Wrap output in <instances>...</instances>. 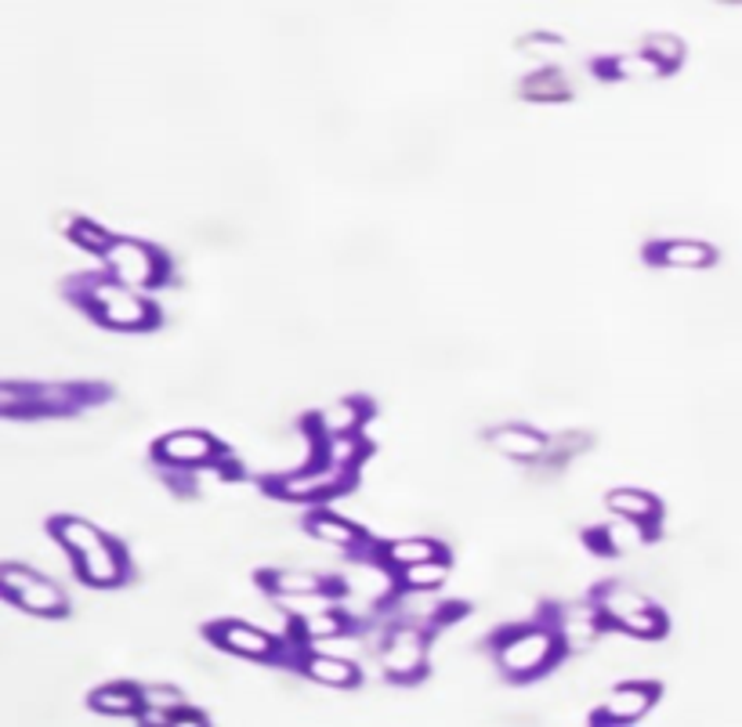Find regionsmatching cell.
Here are the masks:
<instances>
[{
	"label": "cell",
	"instance_id": "31",
	"mask_svg": "<svg viewBox=\"0 0 742 727\" xmlns=\"http://www.w3.org/2000/svg\"><path fill=\"white\" fill-rule=\"evenodd\" d=\"M164 724H207V713L203 710H192V705H175L167 716H164Z\"/></svg>",
	"mask_w": 742,
	"mask_h": 727
},
{
	"label": "cell",
	"instance_id": "28",
	"mask_svg": "<svg viewBox=\"0 0 742 727\" xmlns=\"http://www.w3.org/2000/svg\"><path fill=\"white\" fill-rule=\"evenodd\" d=\"M644 51H649L663 69H677L685 59V43H681V37H674V33H649V37H644Z\"/></svg>",
	"mask_w": 742,
	"mask_h": 727
},
{
	"label": "cell",
	"instance_id": "1",
	"mask_svg": "<svg viewBox=\"0 0 742 727\" xmlns=\"http://www.w3.org/2000/svg\"><path fill=\"white\" fill-rule=\"evenodd\" d=\"M51 532L69 553L73 569L91 586H120L127 579V553L116 539H110L99 525L84 518H55Z\"/></svg>",
	"mask_w": 742,
	"mask_h": 727
},
{
	"label": "cell",
	"instance_id": "22",
	"mask_svg": "<svg viewBox=\"0 0 742 727\" xmlns=\"http://www.w3.org/2000/svg\"><path fill=\"white\" fill-rule=\"evenodd\" d=\"M330 579H322V575H311V572H300V569H272L261 575V586L265 590H272L276 597H311V594H330Z\"/></svg>",
	"mask_w": 742,
	"mask_h": 727
},
{
	"label": "cell",
	"instance_id": "29",
	"mask_svg": "<svg viewBox=\"0 0 742 727\" xmlns=\"http://www.w3.org/2000/svg\"><path fill=\"white\" fill-rule=\"evenodd\" d=\"M142 691H145V716H156V720H164L175 705L186 702L181 699V691L170 688V684H145Z\"/></svg>",
	"mask_w": 742,
	"mask_h": 727
},
{
	"label": "cell",
	"instance_id": "2",
	"mask_svg": "<svg viewBox=\"0 0 742 727\" xmlns=\"http://www.w3.org/2000/svg\"><path fill=\"white\" fill-rule=\"evenodd\" d=\"M565 651L558 626H514L497 637V666L511 680H533Z\"/></svg>",
	"mask_w": 742,
	"mask_h": 727
},
{
	"label": "cell",
	"instance_id": "7",
	"mask_svg": "<svg viewBox=\"0 0 742 727\" xmlns=\"http://www.w3.org/2000/svg\"><path fill=\"white\" fill-rule=\"evenodd\" d=\"M0 590H4L8 601L18 604L29 615L55 618V615H66L69 608L66 590L59 583H51L48 575L26 569V564H4L0 569Z\"/></svg>",
	"mask_w": 742,
	"mask_h": 727
},
{
	"label": "cell",
	"instance_id": "30",
	"mask_svg": "<svg viewBox=\"0 0 742 727\" xmlns=\"http://www.w3.org/2000/svg\"><path fill=\"white\" fill-rule=\"evenodd\" d=\"M69 235L77 239L80 246L94 250V254H105V250L113 246V235H110V232H102V228H99V225H91V221H73V225H69Z\"/></svg>",
	"mask_w": 742,
	"mask_h": 727
},
{
	"label": "cell",
	"instance_id": "4",
	"mask_svg": "<svg viewBox=\"0 0 742 727\" xmlns=\"http://www.w3.org/2000/svg\"><path fill=\"white\" fill-rule=\"evenodd\" d=\"M594 604H598V612H601V618H605L609 626H616V629H623V634H630V637L660 640L666 634L663 608L655 601H649L641 590H634V586H627V583L598 586Z\"/></svg>",
	"mask_w": 742,
	"mask_h": 727
},
{
	"label": "cell",
	"instance_id": "27",
	"mask_svg": "<svg viewBox=\"0 0 742 727\" xmlns=\"http://www.w3.org/2000/svg\"><path fill=\"white\" fill-rule=\"evenodd\" d=\"M605 73L619 76V80H655V76H663L666 69L652 59L649 51H641V54H623V59H612L605 65Z\"/></svg>",
	"mask_w": 742,
	"mask_h": 727
},
{
	"label": "cell",
	"instance_id": "32",
	"mask_svg": "<svg viewBox=\"0 0 742 727\" xmlns=\"http://www.w3.org/2000/svg\"><path fill=\"white\" fill-rule=\"evenodd\" d=\"M717 4H731V8H735V4H742V0H717Z\"/></svg>",
	"mask_w": 742,
	"mask_h": 727
},
{
	"label": "cell",
	"instance_id": "26",
	"mask_svg": "<svg viewBox=\"0 0 742 727\" xmlns=\"http://www.w3.org/2000/svg\"><path fill=\"white\" fill-rule=\"evenodd\" d=\"M590 445V434H579V431H568V434H562V438H551L547 442V452L540 456L543 460V467L547 471H562L565 463H573L579 452H584Z\"/></svg>",
	"mask_w": 742,
	"mask_h": 727
},
{
	"label": "cell",
	"instance_id": "8",
	"mask_svg": "<svg viewBox=\"0 0 742 727\" xmlns=\"http://www.w3.org/2000/svg\"><path fill=\"white\" fill-rule=\"evenodd\" d=\"M381 669L388 680L410 684L427 669V634L413 623H399L384 634L381 645Z\"/></svg>",
	"mask_w": 742,
	"mask_h": 727
},
{
	"label": "cell",
	"instance_id": "18",
	"mask_svg": "<svg viewBox=\"0 0 742 727\" xmlns=\"http://www.w3.org/2000/svg\"><path fill=\"white\" fill-rule=\"evenodd\" d=\"M348 626H351L348 615H344L337 604H327V608H319V612L297 615L294 634L300 637V645H327V640H337L348 634Z\"/></svg>",
	"mask_w": 742,
	"mask_h": 727
},
{
	"label": "cell",
	"instance_id": "15",
	"mask_svg": "<svg viewBox=\"0 0 742 727\" xmlns=\"http://www.w3.org/2000/svg\"><path fill=\"white\" fill-rule=\"evenodd\" d=\"M88 702H91V710L102 716H142L145 713V691L127 680L102 684V688L91 691Z\"/></svg>",
	"mask_w": 742,
	"mask_h": 727
},
{
	"label": "cell",
	"instance_id": "25",
	"mask_svg": "<svg viewBox=\"0 0 742 727\" xmlns=\"http://www.w3.org/2000/svg\"><path fill=\"white\" fill-rule=\"evenodd\" d=\"M449 579V561L446 558H432L421 564H410V569L399 572V583L410 594H424V590H438Z\"/></svg>",
	"mask_w": 742,
	"mask_h": 727
},
{
	"label": "cell",
	"instance_id": "23",
	"mask_svg": "<svg viewBox=\"0 0 742 727\" xmlns=\"http://www.w3.org/2000/svg\"><path fill=\"white\" fill-rule=\"evenodd\" d=\"M519 91H522L525 102H565V98L573 94V87H568L562 69H551V65H543V69H536V73L525 76Z\"/></svg>",
	"mask_w": 742,
	"mask_h": 727
},
{
	"label": "cell",
	"instance_id": "13",
	"mask_svg": "<svg viewBox=\"0 0 742 727\" xmlns=\"http://www.w3.org/2000/svg\"><path fill=\"white\" fill-rule=\"evenodd\" d=\"M492 449L511 456V460H540L547 452V438L529 423H500L489 431Z\"/></svg>",
	"mask_w": 742,
	"mask_h": 727
},
{
	"label": "cell",
	"instance_id": "21",
	"mask_svg": "<svg viewBox=\"0 0 742 727\" xmlns=\"http://www.w3.org/2000/svg\"><path fill=\"white\" fill-rule=\"evenodd\" d=\"M432 558H446V550H443V543L424 539V536L392 539L388 547L381 550V561L388 564L392 572H402V569H410V564H421V561H432Z\"/></svg>",
	"mask_w": 742,
	"mask_h": 727
},
{
	"label": "cell",
	"instance_id": "16",
	"mask_svg": "<svg viewBox=\"0 0 742 727\" xmlns=\"http://www.w3.org/2000/svg\"><path fill=\"white\" fill-rule=\"evenodd\" d=\"M649 257L663 268H709L717 260L714 246L699 239H666L649 250Z\"/></svg>",
	"mask_w": 742,
	"mask_h": 727
},
{
	"label": "cell",
	"instance_id": "24",
	"mask_svg": "<svg viewBox=\"0 0 742 727\" xmlns=\"http://www.w3.org/2000/svg\"><path fill=\"white\" fill-rule=\"evenodd\" d=\"M362 420H366V409L359 401H337V406L322 409L311 423L319 428L322 438H337V434H359Z\"/></svg>",
	"mask_w": 742,
	"mask_h": 727
},
{
	"label": "cell",
	"instance_id": "5",
	"mask_svg": "<svg viewBox=\"0 0 742 727\" xmlns=\"http://www.w3.org/2000/svg\"><path fill=\"white\" fill-rule=\"evenodd\" d=\"M80 301L94 319L110 330H145L153 326V308L145 297H138L135 286L120 279H91L80 286Z\"/></svg>",
	"mask_w": 742,
	"mask_h": 727
},
{
	"label": "cell",
	"instance_id": "12",
	"mask_svg": "<svg viewBox=\"0 0 742 727\" xmlns=\"http://www.w3.org/2000/svg\"><path fill=\"white\" fill-rule=\"evenodd\" d=\"M655 699H660V688L649 680H627V684H616L605 702H601L598 710V720H609V724H634L641 720L644 713L652 710Z\"/></svg>",
	"mask_w": 742,
	"mask_h": 727
},
{
	"label": "cell",
	"instance_id": "19",
	"mask_svg": "<svg viewBox=\"0 0 742 727\" xmlns=\"http://www.w3.org/2000/svg\"><path fill=\"white\" fill-rule=\"evenodd\" d=\"M308 532L316 539L330 543V547H341V550H359V547H366V532L359 525H351L348 518L330 514V510H316V514L308 518Z\"/></svg>",
	"mask_w": 742,
	"mask_h": 727
},
{
	"label": "cell",
	"instance_id": "9",
	"mask_svg": "<svg viewBox=\"0 0 742 727\" xmlns=\"http://www.w3.org/2000/svg\"><path fill=\"white\" fill-rule=\"evenodd\" d=\"M105 268H110L113 279L127 282V286L135 290H145V286H156L159 279H164V257L156 254L153 246L138 243V239H113V246L105 250Z\"/></svg>",
	"mask_w": 742,
	"mask_h": 727
},
{
	"label": "cell",
	"instance_id": "10",
	"mask_svg": "<svg viewBox=\"0 0 742 727\" xmlns=\"http://www.w3.org/2000/svg\"><path fill=\"white\" fill-rule=\"evenodd\" d=\"M156 463L175 467V471H200V467H214L221 460V442L207 431L186 428V431H170L156 442Z\"/></svg>",
	"mask_w": 742,
	"mask_h": 727
},
{
	"label": "cell",
	"instance_id": "17",
	"mask_svg": "<svg viewBox=\"0 0 742 727\" xmlns=\"http://www.w3.org/2000/svg\"><path fill=\"white\" fill-rule=\"evenodd\" d=\"M300 669H305V677L327 684V688H351V684H359V666L344 655H333V651H308L300 659Z\"/></svg>",
	"mask_w": 742,
	"mask_h": 727
},
{
	"label": "cell",
	"instance_id": "11",
	"mask_svg": "<svg viewBox=\"0 0 742 727\" xmlns=\"http://www.w3.org/2000/svg\"><path fill=\"white\" fill-rule=\"evenodd\" d=\"M207 634L214 645L232 651V655H243V659H276L279 655V640L268 634V629L240 623V618H221V623H214Z\"/></svg>",
	"mask_w": 742,
	"mask_h": 727
},
{
	"label": "cell",
	"instance_id": "14",
	"mask_svg": "<svg viewBox=\"0 0 742 727\" xmlns=\"http://www.w3.org/2000/svg\"><path fill=\"white\" fill-rule=\"evenodd\" d=\"M609 510L623 521H638V525H649L655 528L663 518V503L660 496L644 493V488H612V493L605 496Z\"/></svg>",
	"mask_w": 742,
	"mask_h": 727
},
{
	"label": "cell",
	"instance_id": "6",
	"mask_svg": "<svg viewBox=\"0 0 742 727\" xmlns=\"http://www.w3.org/2000/svg\"><path fill=\"white\" fill-rule=\"evenodd\" d=\"M355 471H359V467H348V463H337V460L319 456V460L297 467V471L272 477L268 488L283 499H294V503H327V499L348 493L351 482H355Z\"/></svg>",
	"mask_w": 742,
	"mask_h": 727
},
{
	"label": "cell",
	"instance_id": "3",
	"mask_svg": "<svg viewBox=\"0 0 742 727\" xmlns=\"http://www.w3.org/2000/svg\"><path fill=\"white\" fill-rule=\"evenodd\" d=\"M102 398V387L84 384H15L8 380L0 387V412L8 417H62V412H77L91 401Z\"/></svg>",
	"mask_w": 742,
	"mask_h": 727
},
{
	"label": "cell",
	"instance_id": "20",
	"mask_svg": "<svg viewBox=\"0 0 742 727\" xmlns=\"http://www.w3.org/2000/svg\"><path fill=\"white\" fill-rule=\"evenodd\" d=\"M601 626H605V618H601L598 604H587V608H568L558 618V634H562L565 648H587L594 645Z\"/></svg>",
	"mask_w": 742,
	"mask_h": 727
}]
</instances>
